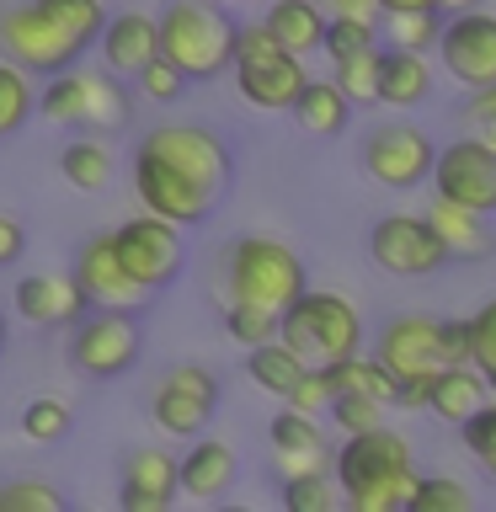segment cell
<instances>
[{
  "label": "cell",
  "mask_w": 496,
  "mask_h": 512,
  "mask_svg": "<svg viewBox=\"0 0 496 512\" xmlns=\"http://www.w3.org/2000/svg\"><path fill=\"white\" fill-rule=\"evenodd\" d=\"M128 176H134V198L150 208V214L192 230V224H203L224 203L235 160H230V144H224L214 128L160 123L134 144Z\"/></svg>",
  "instance_id": "cell-1"
},
{
  "label": "cell",
  "mask_w": 496,
  "mask_h": 512,
  "mask_svg": "<svg viewBox=\"0 0 496 512\" xmlns=\"http://www.w3.org/2000/svg\"><path fill=\"white\" fill-rule=\"evenodd\" d=\"M331 470H336V486H342V507L352 512H406L416 496V480H422L411 443L395 427L347 432Z\"/></svg>",
  "instance_id": "cell-2"
},
{
  "label": "cell",
  "mask_w": 496,
  "mask_h": 512,
  "mask_svg": "<svg viewBox=\"0 0 496 512\" xmlns=\"http://www.w3.org/2000/svg\"><path fill=\"white\" fill-rule=\"evenodd\" d=\"M310 278H304L299 251L278 235H235L224 246V299L240 304H262V310L283 315L294 304Z\"/></svg>",
  "instance_id": "cell-3"
},
{
  "label": "cell",
  "mask_w": 496,
  "mask_h": 512,
  "mask_svg": "<svg viewBox=\"0 0 496 512\" xmlns=\"http://www.w3.org/2000/svg\"><path fill=\"white\" fill-rule=\"evenodd\" d=\"M235 22L214 0H171L160 11V54L187 80H214L235 64Z\"/></svg>",
  "instance_id": "cell-4"
},
{
  "label": "cell",
  "mask_w": 496,
  "mask_h": 512,
  "mask_svg": "<svg viewBox=\"0 0 496 512\" xmlns=\"http://www.w3.org/2000/svg\"><path fill=\"white\" fill-rule=\"evenodd\" d=\"M38 112L59 128H86V134H118L134 118V96H128L123 75H112L107 64L102 70H70L48 75V86L38 96Z\"/></svg>",
  "instance_id": "cell-5"
},
{
  "label": "cell",
  "mask_w": 496,
  "mask_h": 512,
  "mask_svg": "<svg viewBox=\"0 0 496 512\" xmlns=\"http://www.w3.org/2000/svg\"><path fill=\"white\" fill-rule=\"evenodd\" d=\"M278 336L304 363H342L363 347V315L347 294L304 288V294L278 315Z\"/></svg>",
  "instance_id": "cell-6"
},
{
  "label": "cell",
  "mask_w": 496,
  "mask_h": 512,
  "mask_svg": "<svg viewBox=\"0 0 496 512\" xmlns=\"http://www.w3.org/2000/svg\"><path fill=\"white\" fill-rule=\"evenodd\" d=\"M304 59L272 38L267 22H251L235 32V91L256 112H288L304 91Z\"/></svg>",
  "instance_id": "cell-7"
},
{
  "label": "cell",
  "mask_w": 496,
  "mask_h": 512,
  "mask_svg": "<svg viewBox=\"0 0 496 512\" xmlns=\"http://www.w3.org/2000/svg\"><path fill=\"white\" fill-rule=\"evenodd\" d=\"M144 336L134 326V310H86L70 326L64 358L80 379H123L139 363Z\"/></svg>",
  "instance_id": "cell-8"
},
{
  "label": "cell",
  "mask_w": 496,
  "mask_h": 512,
  "mask_svg": "<svg viewBox=\"0 0 496 512\" xmlns=\"http://www.w3.org/2000/svg\"><path fill=\"white\" fill-rule=\"evenodd\" d=\"M0 54L16 59L27 75H43L48 80V75L80 64L86 43H75L70 32H64L54 16L38 6V0H16V6L0 11Z\"/></svg>",
  "instance_id": "cell-9"
},
{
  "label": "cell",
  "mask_w": 496,
  "mask_h": 512,
  "mask_svg": "<svg viewBox=\"0 0 496 512\" xmlns=\"http://www.w3.org/2000/svg\"><path fill=\"white\" fill-rule=\"evenodd\" d=\"M219 411V374L203 363H176L160 374V384L150 390V422L166 438H198Z\"/></svg>",
  "instance_id": "cell-10"
},
{
  "label": "cell",
  "mask_w": 496,
  "mask_h": 512,
  "mask_svg": "<svg viewBox=\"0 0 496 512\" xmlns=\"http://www.w3.org/2000/svg\"><path fill=\"white\" fill-rule=\"evenodd\" d=\"M70 278L80 288V299H86V310H144V304H150V288L123 267L112 230H96V235L80 240Z\"/></svg>",
  "instance_id": "cell-11"
},
{
  "label": "cell",
  "mask_w": 496,
  "mask_h": 512,
  "mask_svg": "<svg viewBox=\"0 0 496 512\" xmlns=\"http://www.w3.org/2000/svg\"><path fill=\"white\" fill-rule=\"evenodd\" d=\"M368 256H374L379 272H390V278H432L438 267H448L454 256L448 246L438 240V230L427 224V214H384L374 219V230H368Z\"/></svg>",
  "instance_id": "cell-12"
},
{
  "label": "cell",
  "mask_w": 496,
  "mask_h": 512,
  "mask_svg": "<svg viewBox=\"0 0 496 512\" xmlns=\"http://www.w3.org/2000/svg\"><path fill=\"white\" fill-rule=\"evenodd\" d=\"M112 240H118V256H123V267L134 272V278L150 288H166L182 278V262H187V246H182V224H171V219H160V214H134V219H123L118 230H112Z\"/></svg>",
  "instance_id": "cell-13"
},
{
  "label": "cell",
  "mask_w": 496,
  "mask_h": 512,
  "mask_svg": "<svg viewBox=\"0 0 496 512\" xmlns=\"http://www.w3.org/2000/svg\"><path fill=\"white\" fill-rule=\"evenodd\" d=\"M432 160H438L432 139L411 123H384L363 139V171L390 192H411L432 182Z\"/></svg>",
  "instance_id": "cell-14"
},
{
  "label": "cell",
  "mask_w": 496,
  "mask_h": 512,
  "mask_svg": "<svg viewBox=\"0 0 496 512\" xmlns=\"http://www.w3.org/2000/svg\"><path fill=\"white\" fill-rule=\"evenodd\" d=\"M432 192L448 198V203L496 214V150H491V144H480L475 134L443 144L438 160H432Z\"/></svg>",
  "instance_id": "cell-15"
},
{
  "label": "cell",
  "mask_w": 496,
  "mask_h": 512,
  "mask_svg": "<svg viewBox=\"0 0 496 512\" xmlns=\"http://www.w3.org/2000/svg\"><path fill=\"white\" fill-rule=\"evenodd\" d=\"M438 54H443V70L459 80V86H496V16L491 11H459L443 22V38H438Z\"/></svg>",
  "instance_id": "cell-16"
},
{
  "label": "cell",
  "mask_w": 496,
  "mask_h": 512,
  "mask_svg": "<svg viewBox=\"0 0 496 512\" xmlns=\"http://www.w3.org/2000/svg\"><path fill=\"white\" fill-rule=\"evenodd\" d=\"M374 358L390 368L395 379L438 374V368H448L443 336H438V320H432V315H395V320H384V331L374 342Z\"/></svg>",
  "instance_id": "cell-17"
},
{
  "label": "cell",
  "mask_w": 496,
  "mask_h": 512,
  "mask_svg": "<svg viewBox=\"0 0 496 512\" xmlns=\"http://www.w3.org/2000/svg\"><path fill=\"white\" fill-rule=\"evenodd\" d=\"M182 496V459L166 448H134L118 475V502L123 512H166Z\"/></svg>",
  "instance_id": "cell-18"
},
{
  "label": "cell",
  "mask_w": 496,
  "mask_h": 512,
  "mask_svg": "<svg viewBox=\"0 0 496 512\" xmlns=\"http://www.w3.org/2000/svg\"><path fill=\"white\" fill-rule=\"evenodd\" d=\"M11 304H16V315L38 331H70L75 320L86 315V299H80L70 272H27V278H16Z\"/></svg>",
  "instance_id": "cell-19"
},
{
  "label": "cell",
  "mask_w": 496,
  "mask_h": 512,
  "mask_svg": "<svg viewBox=\"0 0 496 512\" xmlns=\"http://www.w3.org/2000/svg\"><path fill=\"white\" fill-rule=\"evenodd\" d=\"M96 54H102V64H107L112 75L134 80L144 64L160 54V16H150V11H118V16H107L102 38H96Z\"/></svg>",
  "instance_id": "cell-20"
},
{
  "label": "cell",
  "mask_w": 496,
  "mask_h": 512,
  "mask_svg": "<svg viewBox=\"0 0 496 512\" xmlns=\"http://www.w3.org/2000/svg\"><path fill=\"white\" fill-rule=\"evenodd\" d=\"M267 448H272V459H278L283 475L331 470V448H326V438H320L315 416L299 411V406H288V400H283V411L267 422Z\"/></svg>",
  "instance_id": "cell-21"
},
{
  "label": "cell",
  "mask_w": 496,
  "mask_h": 512,
  "mask_svg": "<svg viewBox=\"0 0 496 512\" xmlns=\"http://www.w3.org/2000/svg\"><path fill=\"white\" fill-rule=\"evenodd\" d=\"M240 464H235V448L219 443V438H192V448L182 454V496L192 502H219L224 491L235 486Z\"/></svg>",
  "instance_id": "cell-22"
},
{
  "label": "cell",
  "mask_w": 496,
  "mask_h": 512,
  "mask_svg": "<svg viewBox=\"0 0 496 512\" xmlns=\"http://www.w3.org/2000/svg\"><path fill=\"white\" fill-rule=\"evenodd\" d=\"M427 224L438 230V240L448 246V256H454V262H475V256H486V251L496 246L491 214H480V208H464V203L432 198Z\"/></svg>",
  "instance_id": "cell-23"
},
{
  "label": "cell",
  "mask_w": 496,
  "mask_h": 512,
  "mask_svg": "<svg viewBox=\"0 0 496 512\" xmlns=\"http://www.w3.org/2000/svg\"><path fill=\"white\" fill-rule=\"evenodd\" d=\"M486 374H480L475 363H448L432 374V395H427V411L443 416L448 427H464L470 416L486 406Z\"/></svg>",
  "instance_id": "cell-24"
},
{
  "label": "cell",
  "mask_w": 496,
  "mask_h": 512,
  "mask_svg": "<svg viewBox=\"0 0 496 512\" xmlns=\"http://www.w3.org/2000/svg\"><path fill=\"white\" fill-rule=\"evenodd\" d=\"M262 22L272 27V38H278L288 54H315V48H326V22L331 11L320 6V0H272Z\"/></svg>",
  "instance_id": "cell-25"
},
{
  "label": "cell",
  "mask_w": 496,
  "mask_h": 512,
  "mask_svg": "<svg viewBox=\"0 0 496 512\" xmlns=\"http://www.w3.org/2000/svg\"><path fill=\"white\" fill-rule=\"evenodd\" d=\"M432 96V64L411 48H384L379 59V107H422Z\"/></svg>",
  "instance_id": "cell-26"
},
{
  "label": "cell",
  "mask_w": 496,
  "mask_h": 512,
  "mask_svg": "<svg viewBox=\"0 0 496 512\" xmlns=\"http://www.w3.org/2000/svg\"><path fill=\"white\" fill-rule=\"evenodd\" d=\"M294 123L304 128V134H315V139H336V134H347V123H352V102H347V91L336 86V80H304V91L294 96Z\"/></svg>",
  "instance_id": "cell-27"
},
{
  "label": "cell",
  "mask_w": 496,
  "mask_h": 512,
  "mask_svg": "<svg viewBox=\"0 0 496 512\" xmlns=\"http://www.w3.org/2000/svg\"><path fill=\"white\" fill-rule=\"evenodd\" d=\"M59 176H64V187H75V192H107L112 176H118L112 144H107L102 134H75V139H64Z\"/></svg>",
  "instance_id": "cell-28"
},
{
  "label": "cell",
  "mask_w": 496,
  "mask_h": 512,
  "mask_svg": "<svg viewBox=\"0 0 496 512\" xmlns=\"http://www.w3.org/2000/svg\"><path fill=\"white\" fill-rule=\"evenodd\" d=\"M304 363L294 347L283 342V336H272V342H256V347H246V379L256 384V390H267V395H278V400H288L294 395V384L304 379Z\"/></svg>",
  "instance_id": "cell-29"
},
{
  "label": "cell",
  "mask_w": 496,
  "mask_h": 512,
  "mask_svg": "<svg viewBox=\"0 0 496 512\" xmlns=\"http://www.w3.org/2000/svg\"><path fill=\"white\" fill-rule=\"evenodd\" d=\"M16 427H22V438L27 443H38V448H54L70 438V427H75V406L64 395H32L22 416H16Z\"/></svg>",
  "instance_id": "cell-30"
},
{
  "label": "cell",
  "mask_w": 496,
  "mask_h": 512,
  "mask_svg": "<svg viewBox=\"0 0 496 512\" xmlns=\"http://www.w3.org/2000/svg\"><path fill=\"white\" fill-rule=\"evenodd\" d=\"M32 112H38V91H32V75H27L16 59L0 54V139L22 134Z\"/></svg>",
  "instance_id": "cell-31"
},
{
  "label": "cell",
  "mask_w": 496,
  "mask_h": 512,
  "mask_svg": "<svg viewBox=\"0 0 496 512\" xmlns=\"http://www.w3.org/2000/svg\"><path fill=\"white\" fill-rule=\"evenodd\" d=\"M384 22V43L390 48H411V54H427V48H438L443 38V11L427 6V11H379Z\"/></svg>",
  "instance_id": "cell-32"
},
{
  "label": "cell",
  "mask_w": 496,
  "mask_h": 512,
  "mask_svg": "<svg viewBox=\"0 0 496 512\" xmlns=\"http://www.w3.org/2000/svg\"><path fill=\"white\" fill-rule=\"evenodd\" d=\"M283 507H288V512H336V507H342V486H336V470L283 475Z\"/></svg>",
  "instance_id": "cell-33"
},
{
  "label": "cell",
  "mask_w": 496,
  "mask_h": 512,
  "mask_svg": "<svg viewBox=\"0 0 496 512\" xmlns=\"http://www.w3.org/2000/svg\"><path fill=\"white\" fill-rule=\"evenodd\" d=\"M379 59H384V48H363L352 59H336L331 80L347 91L352 107H379Z\"/></svg>",
  "instance_id": "cell-34"
},
{
  "label": "cell",
  "mask_w": 496,
  "mask_h": 512,
  "mask_svg": "<svg viewBox=\"0 0 496 512\" xmlns=\"http://www.w3.org/2000/svg\"><path fill=\"white\" fill-rule=\"evenodd\" d=\"M38 6L86 48L102 38V27H107V0H38Z\"/></svg>",
  "instance_id": "cell-35"
},
{
  "label": "cell",
  "mask_w": 496,
  "mask_h": 512,
  "mask_svg": "<svg viewBox=\"0 0 496 512\" xmlns=\"http://www.w3.org/2000/svg\"><path fill=\"white\" fill-rule=\"evenodd\" d=\"M224 331H230V342H240V347H256V342H272V336H278V315L262 310V304L224 299Z\"/></svg>",
  "instance_id": "cell-36"
},
{
  "label": "cell",
  "mask_w": 496,
  "mask_h": 512,
  "mask_svg": "<svg viewBox=\"0 0 496 512\" xmlns=\"http://www.w3.org/2000/svg\"><path fill=\"white\" fill-rule=\"evenodd\" d=\"M363 48H379V22H368V16H331V22H326V54H331V64L363 54Z\"/></svg>",
  "instance_id": "cell-37"
},
{
  "label": "cell",
  "mask_w": 496,
  "mask_h": 512,
  "mask_svg": "<svg viewBox=\"0 0 496 512\" xmlns=\"http://www.w3.org/2000/svg\"><path fill=\"white\" fill-rule=\"evenodd\" d=\"M470 507H475V496H470V486H459V480H448V475L416 480L411 512H470Z\"/></svg>",
  "instance_id": "cell-38"
},
{
  "label": "cell",
  "mask_w": 496,
  "mask_h": 512,
  "mask_svg": "<svg viewBox=\"0 0 496 512\" xmlns=\"http://www.w3.org/2000/svg\"><path fill=\"white\" fill-rule=\"evenodd\" d=\"M384 411H390V406H379V400L363 395V390H336V400H331V422L342 427V438H347V432L384 427Z\"/></svg>",
  "instance_id": "cell-39"
},
{
  "label": "cell",
  "mask_w": 496,
  "mask_h": 512,
  "mask_svg": "<svg viewBox=\"0 0 496 512\" xmlns=\"http://www.w3.org/2000/svg\"><path fill=\"white\" fill-rule=\"evenodd\" d=\"M0 512H64V491L48 486V480H6Z\"/></svg>",
  "instance_id": "cell-40"
},
{
  "label": "cell",
  "mask_w": 496,
  "mask_h": 512,
  "mask_svg": "<svg viewBox=\"0 0 496 512\" xmlns=\"http://www.w3.org/2000/svg\"><path fill=\"white\" fill-rule=\"evenodd\" d=\"M134 86H139V96H144V102H160V107H171L176 96L187 91V75L176 70V64H171L166 54H155V59H150V64H144V70L134 75Z\"/></svg>",
  "instance_id": "cell-41"
},
{
  "label": "cell",
  "mask_w": 496,
  "mask_h": 512,
  "mask_svg": "<svg viewBox=\"0 0 496 512\" xmlns=\"http://www.w3.org/2000/svg\"><path fill=\"white\" fill-rule=\"evenodd\" d=\"M459 432H464V448H470V454L491 470V480H496V395H491Z\"/></svg>",
  "instance_id": "cell-42"
},
{
  "label": "cell",
  "mask_w": 496,
  "mask_h": 512,
  "mask_svg": "<svg viewBox=\"0 0 496 512\" xmlns=\"http://www.w3.org/2000/svg\"><path fill=\"white\" fill-rule=\"evenodd\" d=\"M331 400H336V379H331V368L326 363H310L304 368V379L294 384V395H288V406H299V411H331Z\"/></svg>",
  "instance_id": "cell-43"
},
{
  "label": "cell",
  "mask_w": 496,
  "mask_h": 512,
  "mask_svg": "<svg viewBox=\"0 0 496 512\" xmlns=\"http://www.w3.org/2000/svg\"><path fill=\"white\" fill-rule=\"evenodd\" d=\"M464 128H470L480 144H491V150H496V86L470 91V102H464Z\"/></svg>",
  "instance_id": "cell-44"
},
{
  "label": "cell",
  "mask_w": 496,
  "mask_h": 512,
  "mask_svg": "<svg viewBox=\"0 0 496 512\" xmlns=\"http://www.w3.org/2000/svg\"><path fill=\"white\" fill-rule=\"evenodd\" d=\"M470 363L475 368H491L496 363V299H486L480 310L470 315Z\"/></svg>",
  "instance_id": "cell-45"
},
{
  "label": "cell",
  "mask_w": 496,
  "mask_h": 512,
  "mask_svg": "<svg viewBox=\"0 0 496 512\" xmlns=\"http://www.w3.org/2000/svg\"><path fill=\"white\" fill-rule=\"evenodd\" d=\"M438 336H443V358L448 363H470V320H438Z\"/></svg>",
  "instance_id": "cell-46"
},
{
  "label": "cell",
  "mask_w": 496,
  "mask_h": 512,
  "mask_svg": "<svg viewBox=\"0 0 496 512\" xmlns=\"http://www.w3.org/2000/svg\"><path fill=\"white\" fill-rule=\"evenodd\" d=\"M27 256V230L16 214H0V267H16Z\"/></svg>",
  "instance_id": "cell-47"
},
{
  "label": "cell",
  "mask_w": 496,
  "mask_h": 512,
  "mask_svg": "<svg viewBox=\"0 0 496 512\" xmlns=\"http://www.w3.org/2000/svg\"><path fill=\"white\" fill-rule=\"evenodd\" d=\"M427 395H432V374L400 379V406H406V411H427Z\"/></svg>",
  "instance_id": "cell-48"
},
{
  "label": "cell",
  "mask_w": 496,
  "mask_h": 512,
  "mask_svg": "<svg viewBox=\"0 0 496 512\" xmlns=\"http://www.w3.org/2000/svg\"><path fill=\"white\" fill-rule=\"evenodd\" d=\"M320 6H326L331 16H368V22H379V0H320Z\"/></svg>",
  "instance_id": "cell-49"
},
{
  "label": "cell",
  "mask_w": 496,
  "mask_h": 512,
  "mask_svg": "<svg viewBox=\"0 0 496 512\" xmlns=\"http://www.w3.org/2000/svg\"><path fill=\"white\" fill-rule=\"evenodd\" d=\"M384 11H427V6H438V0H379Z\"/></svg>",
  "instance_id": "cell-50"
},
{
  "label": "cell",
  "mask_w": 496,
  "mask_h": 512,
  "mask_svg": "<svg viewBox=\"0 0 496 512\" xmlns=\"http://www.w3.org/2000/svg\"><path fill=\"white\" fill-rule=\"evenodd\" d=\"M475 6H480V0H438L443 16H459V11H475Z\"/></svg>",
  "instance_id": "cell-51"
},
{
  "label": "cell",
  "mask_w": 496,
  "mask_h": 512,
  "mask_svg": "<svg viewBox=\"0 0 496 512\" xmlns=\"http://www.w3.org/2000/svg\"><path fill=\"white\" fill-rule=\"evenodd\" d=\"M480 374H486V390L496 395V363H491V368H480Z\"/></svg>",
  "instance_id": "cell-52"
},
{
  "label": "cell",
  "mask_w": 496,
  "mask_h": 512,
  "mask_svg": "<svg viewBox=\"0 0 496 512\" xmlns=\"http://www.w3.org/2000/svg\"><path fill=\"white\" fill-rule=\"evenodd\" d=\"M0 352H6V315H0Z\"/></svg>",
  "instance_id": "cell-53"
},
{
  "label": "cell",
  "mask_w": 496,
  "mask_h": 512,
  "mask_svg": "<svg viewBox=\"0 0 496 512\" xmlns=\"http://www.w3.org/2000/svg\"><path fill=\"white\" fill-rule=\"evenodd\" d=\"M230 6H256V0H230Z\"/></svg>",
  "instance_id": "cell-54"
}]
</instances>
